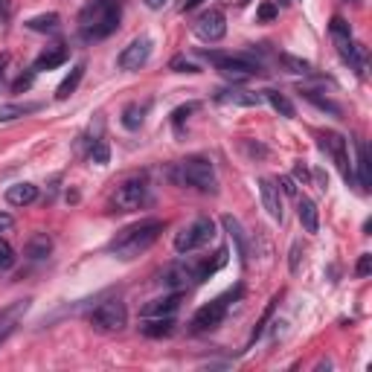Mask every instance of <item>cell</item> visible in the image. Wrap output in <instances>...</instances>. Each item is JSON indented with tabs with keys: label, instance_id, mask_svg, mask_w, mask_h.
<instances>
[{
	"label": "cell",
	"instance_id": "obj_1",
	"mask_svg": "<svg viewBox=\"0 0 372 372\" xmlns=\"http://www.w3.org/2000/svg\"><path fill=\"white\" fill-rule=\"evenodd\" d=\"M160 233H163V221H157V218L137 221V224L119 230L114 235V242L108 244V251L128 262V259H137L140 253H146L148 247L160 239Z\"/></svg>",
	"mask_w": 372,
	"mask_h": 372
},
{
	"label": "cell",
	"instance_id": "obj_2",
	"mask_svg": "<svg viewBox=\"0 0 372 372\" xmlns=\"http://www.w3.org/2000/svg\"><path fill=\"white\" fill-rule=\"evenodd\" d=\"M119 27V0H88V6L79 15L82 38L102 41Z\"/></svg>",
	"mask_w": 372,
	"mask_h": 372
},
{
	"label": "cell",
	"instance_id": "obj_3",
	"mask_svg": "<svg viewBox=\"0 0 372 372\" xmlns=\"http://www.w3.org/2000/svg\"><path fill=\"white\" fill-rule=\"evenodd\" d=\"M175 178H178V183L192 186V189H198V192H209V195L218 192L216 169H213V163H209L207 157H201V154L181 160L178 169H175Z\"/></svg>",
	"mask_w": 372,
	"mask_h": 372
},
{
	"label": "cell",
	"instance_id": "obj_4",
	"mask_svg": "<svg viewBox=\"0 0 372 372\" xmlns=\"http://www.w3.org/2000/svg\"><path fill=\"white\" fill-rule=\"evenodd\" d=\"M239 297H242V285H239L235 291H227V294L216 297L213 303L201 305V308L195 312V317H192V332H213V329H218L221 323H224L230 305L239 300Z\"/></svg>",
	"mask_w": 372,
	"mask_h": 372
},
{
	"label": "cell",
	"instance_id": "obj_5",
	"mask_svg": "<svg viewBox=\"0 0 372 372\" xmlns=\"http://www.w3.org/2000/svg\"><path fill=\"white\" fill-rule=\"evenodd\" d=\"M207 58L213 61V65L221 70V76H227L233 82H247V79H253V76H262V65L259 61H253L251 56H221V53H207Z\"/></svg>",
	"mask_w": 372,
	"mask_h": 372
},
{
	"label": "cell",
	"instance_id": "obj_6",
	"mask_svg": "<svg viewBox=\"0 0 372 372\" xmlns=\"http://www.w3.org/2000/svg\"><path fill=\"white\" fill-rule=\"evenodd\" d=\"M91 326L102 334H114L128 326V308L122 300H105L91 312Z\"/></svg>",
	"mask_w": 372,
	"mask_h": 372
},
{
	"label": "cell",
	"instance_id": "obj_7",
	"mask_svg": "<svg viewBox=\"0 0 372 372\" xmlns=\"http://www.w3.org/2000/svg\"><path fill=\"white\" fill-rule=\"evenodd\" d=\"M146 201H148V181H146V175L126 178L117 186L114 198H111V204H114L117 213H134V209H140Z\"/></svg>",
	"mask_w": 372,
	"mask_h": 372
},
{
	"label": "cell",
	"instance_id": "obj_8",
	"mask_svg": "<svg viewBox=\"0 0 372 372\" xmlns=\"http://www.w3.org/2000/svg\"><path fill=\"white\" fill-rule=\"evenodd\" d=\"M216 235V221L213 218H195L192 224H186L175 235V251L178 253H192L198 247H204L207 242H213Z\"/></svg>",
	"mask_w": 372,
	"mask_h": 372
},
{
	"label": "cell",
	"instance_id": "obj_9",
	"mask_svg": "<svg viewBox=\"0 0 372 372\" xmlns=\"http://www.w3.org/2000/svg\"><path fill=\"white\" fill-rule=\"evenodd\" d=\"M192 30H195L198 38L207 41V44H216V41H221V38H224V32H227L224 12H218V9H207V12H201Z\"/></svg>",
	"mask_w": 372,
	"mask_h": 372
},
{
	"label": "cell",
	"instance_id": "obj_10",
	"mask_svg": "<svg viewBox=\"0 0 372 372\" xmlns=\"http://www.w3.org/2000/svg\"><path fill=\"white\" fill-rule=\"evenodd\" d=\"M320 146H323V152H329V154H332V160L338 163L343 181H346V183H352V178H355V175H352L349 152H346V137H340V134L329 131V134H323V137H320Z\"/></svg>",
	"mask_w": 372,
	"mask_h": 372
},
{
	"label": "cell",
	"instance_id": "obj_11",
	"mask_svg": "<svg viewBox=\"0 0 372 372\" xmlns=\"http://www.w3.org/2000/svg\"><path fill=\"white\" fill-rule=\"evenodd\" d=\"M148 58H152V38H134V41L119 53L117 61H119V70L134 73V70H140Z\"/></svg>",
	"mask_w": 372,
	"mask_h": 372
},
{
	"label": "cell",
	"instance_id": "obj_12",
	"mask_svg": "<svg viewBox=\"0 0 372 372\" xmlns=\"http://www.w3.org/2000/svg\"><path fill=\"white\" fill-rule=\"evenodd\" d=\"M30 303H32V300H30V297H27V300H15V303H12V305L0 308V343H3V340L9 338V334L18 329L21 317L30 312Z\"/></svg>",
	"mask_w": 372,
	"mask_h": 372
},
{
	"label": "cell",
	"instance_id": "obj_13",
	"mask_svg": "<svg viewBox=\"0 0 372 372\" xmlns=\"http://www.w3.org/2000/svg\"><path fill=\"white\" fill-rule=\"evenodd\" d=\"M259 195H262V207L268 209V216L274 218V221H282L285 218V209H282L279 186L270 181V178H262V181H259Z\"/></svg>",
	"mask_w": 372,
	"mask_h": 372
},
{
	"label": "cell",
	"instance_id": "obj_14",
	"mask_svg": "<svg viewBox=\"0 0 372 372\" xmlns=\"http://www.w3.org/2000/svg\"><path fill=\"white\" fill-rule=\"evenodd\" d=\"M192 282H198L195 265H186V262H178V265L166 268V274H163V285H169V288H175V291L189 288Z\"/></svg>",
	"mask_w": 372,
	"mask_h": 372
},
{
	"label": "cell",
	"instance_id": "obj_15",
	"mask_svg": "<svg viewBox=\"0 0 372 372\" xmlns=\"http://www.w3.org/2000/svg\"><path fill=\"white\" fill-rule=\"evenodd\" d=\"M181 305V294H169V297H157V300L146 303L140 308V317H175Z\"/></svg>",
	"mask_w": 372,
	"mask_h": 372
},
{
	"label": "cell",
	"instance_id": "obj_16",
	"mask_svg": "<svg viewBox=\"0 0 372 372\" xmlns=\"http://www.w3.org/2000/svg\"><path fill=\"white\" fill-rule=\"evenodd\" d=\"M67 47L65 44H49L47 49H44V53L38 56V58H35V73H41V70H56V67H61V65H65V61H67Z\"/></svg>",
	"mask_w": 372,
	"mask_h": 372
},
{
	"label": "cell",
	"instance_id": "obj_17",
	"mask_svg": "<svg viewBox=\"0 0 372 372\" xmlns=\"http://www.w3.org/2000/svg\"><path fill=\"white\" fill-rule=\"evenodd\" d=\"M216 99L218 102H227V105H242V108H256L265 102V96L253 93V91H221Z\"/></svg>",
	"mask_w": 372,
	"mask_h": 372
},
{
	"label": "cell",
	"instance_id": "obj_18",
	"mask_svg": "<svg viewBox=\"0 0 372 372\" xmlns=\"http://www.w3.org/2000/svg\"><path fill=\"white\" fill-rule=\"evenodd\" d=\"M297 216H300L305 233H317L320 230V213H317V204L312 201V198L303 195L300 201H297Z\"/></svg>",
	"mask_w": 372,
	"mask_h": 372
},
{
	"label": "cell",
	"instance_id": "obj_19",
	"mask_svg": "<svg viewBox=\"0 0 372 372\" xmlns=\"http://www.w3.org/2000/svg\"><path fill=\"white\" fill-rule=\"evenodd\" d=\"M35 198H38V186H32V183H15L6 189V201L12 207H27Z\"/></svg>",
	"mask_w": 372,
	"mask_h": 372
},
{
	"label": "cell",
	"instance_id": "obj_20",
	"mask_svg": "<svg viewBox=\"0 0 372 372\" xmlns=\"http://www.w3.org/2000/svg\"><path fill=\"white\" fill-rule=\"evenodd\" d=\"M221 224H224V230L230 233V239L235 242V253H239L242 262H247V235L239 224V218H233V216H224L221 218Z\"/></svg>",
	"mask_w": 372,
	"mask_h": 372
},
{
	"label": "cell",
	"instance_id": "obj_21",
	"mask_svg": "<svg viewBox=\"0 0 372 372\" xmlns=\"http://www.w3.org/2000/svg\"><path fill=\"white\" fill-rule=\"evenodd\" d=\"M146 323L140 326V332L146 334V338H163V334H172V329H175V320L172 317H143Z\"/></svg>",
	"mask_w": 372,
	"mask_h": 372
},
{
	"label": "cell",
	"instance_id": "obj_22",
	"mask_svg": "<svg viewBox=\"0 0 372 372\" xmlns=\"http://www.w3.org/2000/svg\"><path fill=\"white\" fill-rule=\"evenodd\" d=\"M146 111H148V102H131L122 108V126H126L128 131H137L143 122H146Z\"/></svg>",
	"mask_w": 372,
	"mask_h": 372
},
{
	"label": "cell",
	"instance_id": "obj_23",
	"mask_svg": "<svg viewBox=\"0 0 372 372\" xmlns=\"http://www.w3.org/2000/svg\"><path fill=\"white\" fill-rule=\"evenodd\" d=\"M358 183L361 189H372V163H369V148L358 143Z\"/></svg>",
	"mask_w": 372,
	"mask_h": 372
},
{
	"label": "cell",
	"instance_id": "obj_24",
	"mask_svg": "<svg viewBox=\"0 0 372 372\" xmlns=\"http://www.w3.org/2000/svg\"><path fill=\"white\" fill-rule=\"evenodd\" d=\"M82 79H84V61H79V65L70 70V76H67L65 82L58 84L56 96H58V99H67L70 93H76V88H79V84H82Z\"/></svg>",
	"mask_w": 372,
	"mask_h": 372
},
{
	"label": "cell",
	"instance_id": "obj_25",
	"mask_svg": "<svg viewBox=\"0 0 372 372\" xmlns=\"http://www.w3.org/2000/svg\"><path fill=\"white\" fill-rule=\"evenodd\" d=\"M49 251H53V242H49L47 233H35L32 239L27 242V256L30 259H47Z\"/></svg>",
	"mask_w": 372,
	"mask_h": 372
},
{
	"label": "cell",
	"instance_id": "obj_26",
	"mask_svg": "<svg viewBox=\"0 0 372 372\" xmlns=\"http://www.w3.org/2000/svg\"><path fill=\"white\" fill-rule=\"evenodd\" d=\"M35 111H41L38 102H23V105H0V122H12L18 117H27V114H35Z\"/></svg>",
	"mask_w": 372,
	"mask_h": 372
},
{
	"label": "cell",
	"instance_id": "obj_27",
	"mask_svg": "<svg viewBox=\"0 0 372 372\" xmlns=\"http://www.w3.org/2000/svg\"><path fill=\"white\" fill-rule=\"evenodd\" d=\"M277 61H279V65L288 70V73H294V76H312V73H314V67L308 65V61L297 58V56H288V53H282Z\"/></svg>",
	"mask_w": 372,
	"mask_h": 372
},
{
	"label": "cell",
	"instance_id": "obj_28",
	"mask_svg": "<svg viewBox=\"0 0 372 372\" xmlns=\"http://www.w3.org/2000/svg\"><path fill=\"white\" fill-rule=\"evenodd\" d=\"M58 23H61V18L56 15V12H47V15L30 18V21H27V27H30L32 32H56V30H58Z\"/></svg>",
	"mask_w": 372,
	"mask_h": 372
},
{
	"label": "cell",
	"instance_id": "obj_29",
	"mask_svg": "<svg viewBox=\"0 0 372 372\" xmlns=\"http://www.w3.org/2000/svg\"><path fill=\"white\" fill-rule=\"evenodd\" d=\"M262 96L268 99V102L270 105H274V111H279V114L282 117H294V105L288 102V96H285V93H279V91H262Z\"/></svg>",
	"mask_w": 372,
	"mask_h": 372
},
{
	"label": "cell",
	"instance_id": "obj_30",
	"mask_svg": "<svg viewBox=\"0 0 372 372\" xmlns=\"http://www.w3.org/2000/svg\"><path fill=\"white\" fill-rule=\"evenodd\" d=\"M303 96L308 99V102H314L320 111H329V114H334V117H340V108L334 105V102H329V99H320V96H314L312 91H303Z\"/></svg>",
	"mask_w": 372,
	"mask_h": 372
},
{
	"label": "cell",
	"instance_id": "obj_31",
	"mask_svg": "<svg viewBox=\"0 0 372 372\" xmlns=\"http://www.w3.org/2000/svg\"><path fill=\"white\" fill-rule=\"evenodd\" d=\"M175 73H201V67L198 65H192L189 58H183V56H178V58H172V65H169Z\"/></svg>",
	"mask_w": 372,
	"mask_h": 372
},
{
	"label": "cell",
	"instance_id": "obj_32",
	"mask_svg": "<svg viewBox=\"0 0 372 372\" xmlns=\"http://www.w3.org/2000/svg\"><path fill=\"white\" fill-rule=\"evenodd\" d=\"M12 265H15V251H12V247L0 239V270H6Z\"/></svg>",
	"mask_w": 372,
	"mask_h": 372
},
{
	"label": "cell",
	"instance_id": "obj_33",
	"mask_svg": "<svg viewBox=\"0 0 372 372\" xmlns=\"http://www.w3.org/2000/svg\"><path fill=\"white\" fill-rule=\"evenodd\" d=\"M108 157H111L108 143H105V140H96L93 152H91V160H93V163H108Z\"/></svg>",
	"mask_w": 372,
	"mask_h": 372
},
{
	"label": "cell",
	"instance_id": "obj_34",
	"mask_svg": "<svg viewBox=\"0 0 372 372\" xmlns=\"http://www.w3.org/2000/svg\"><path fill=\"white\" fill-rule=\"evenodd\" d=\"M369 270H372V253H364L361 259H358L355 274H358V277H369Z\"/></svg>",
	"mask_w": 372,
	"mask_h": 372
},
{
	"label": "cell",
	"instance_id": "obj_35",
	"mask_svg": "<svg viewBox=\"0 0 372 372\" xmlns=\"http://www.w3.org/2000/svg\"><path fill=\"white\" fill-rule=\"evenodd\" d=\"M274 18H277V6L274 3L259 6V21H274Z\"/></svg>",
	"mask_w": 372,
	"mask_h": 372
},
{
	"label": "cell",
	"instance_id": "obj_36",
	"mask_svg": "<svg viewBox=\"0 0 372 372\" xmlns=\"http://www.w3.org/2000/svg\"><path fill=\"white\" fill-rule=\"evenodd\" d=\"M9 18H12V0H0V27L9 23Z\"/></svg>",
	"mask_w": 372,
	"mask_h": 372
},
{
	"label": "cell",
	"instance_id": "obj_37",
	"mask_svg": "<svg viewBox=\"0 0 372 372\" xmlns=\"http://www.w3.org/2000/svg\"><path fill=\"white\" fill-rule=\"evenodd\" d=\"M195 108H198V105H186V108H178V111H175V117H172V119H175V126H181V122H183L186 117H189Z\"/></svg>",
	"mask_w": 372,
	"mask_h": 372
},
{
	"label": "cell",
	"instance_id": "obj_38",
	"mask_svg": "<svg viewBox=\"0 0 372 372\" xmlns=\"http://www.w3.org/2000/svg\"><path fill=\"white\" fill-rule=\"evenodd\" d=\"M279 186L285 195H297V181L294 178H279Z\"/></svg>",
	"mask_w": 372,
	"mask_h": 372
},
{
	"label": "cell",
	"instance_id": "obj_39",
	"mask_svg": "<svg viewBox=\"0 0 372 372\" xmlns=\"http://www.w3.org/2000/svg\"><path fill=\"white\" fill-rule=\"evenodd\" d=\"M291 274H297V270H300V244H294L291 247Z\"/></svg>",
	"mask_w": 372,
	"mask_h": 372
},
{
	"label": "cell",
	"instance_id": "obj_40",
	"mask_svg": "<svg viewBox=\"0 0 372 372\" xmlns=\"http://www.w3.org/2000/svg\"><path fill=\"white\" fill-rule=\"evenodd\" d=\"M32 79H35V70H32V73H27V76H21V79L15 82V91H27L30 84H32Z\"/></svg>",
	"mask_w": 372,
	"mask_h": 372
},
{
	"label": "cell",
	"instance_id": "obj_41",
	"mask_svg": "<svg viewBox=\"0 0 372 372\" xmlns=\"http://www.w3.org/2000/svg\"><path fill=\"white\" fill-rule=\"evenodd\" d=\"M12 224H15V221H12V216H6V213H0V233H3V230H9Z\"/></svg>",
	"mask_w": 372,
	"mask_h": 372
},
{
	"label": "cell",
	"instance_id": "obj_42",
	"mask_svg": "<svg viewBox=\"0 0 372 372\" xmlns=\"http://www.w3.org/2000/svg\"><path fill=\"white\" fill-rule=\"evenodd\" d=\"M297 178H300V181H303V183H305V181H308V178H312V175H308V169H305V166H303V160H300V163H297Z\"/></svg>",
	"mask_w": 372,
	"mask_h": 372
},
{
	"label": "cell",
	"instance_id": "obj_43",
	"mask_svg": "<svg viewBox=\"0 0 372 372\" xmlns=\"http://www.w3.org/2000/svg\"><path fill=\"white\" fill-rule=\"evenodd\" d=\"M201 0H181V12H186V9H195Z\"/></svg>",
	"mask_w": 372,
	"mask_h": 372
},
{
	"label": "cell",
	"instance_id": "obj_44",
	"mask_svg": "<svg viewBox=\"0 0 372 372\" xmlns=\"http://www.w3.org/2000/svg\"><path fill=\"white\" fill-rule=\"evenodd\" d=\"M146 6H148V9H163L166 0H146Z\"/></svg>",
	"mask_w": 372,
	"mask_h": 372
},
{
	"label": "cell",
	"instance_id": "obj_45",
	"mask_svg": "<svg viewBox=\"0 0 372 372\" xmlns=\"http://www.w3.org/2000/svg\"><path fill=\"white\" fill-rule=\"evenodd\" d=\"M239 3H251V0H239Z\"/></svg>",
	"mask_w": 372,
	"mask_h": 372
},
{
	"label": "cell",
	"instance_id": "obj_46",
	"mask_svg": "<svg viewBox=\"0 0 372 372\" xmlns=\"http://www.w3.org/2000/svg\"><path fill=\"white\" fill-rule=\"evenodd\" d=\"M285 3H291V0H285Z\"/></svg>",
	"mask_w": 372,
	"mask_h": 372
}]
</instances>
